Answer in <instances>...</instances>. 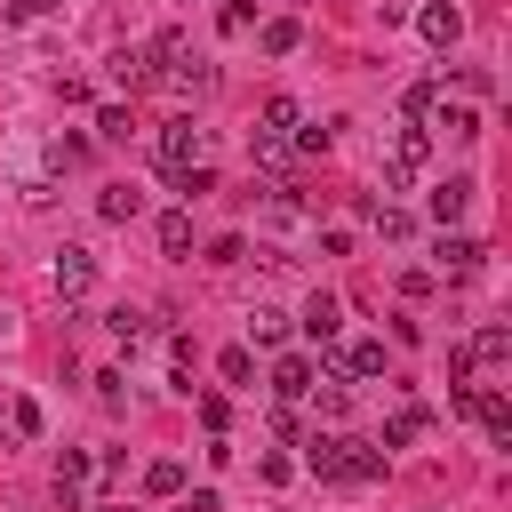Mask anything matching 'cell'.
<instances>
[{"label":"cell","mask_w":512,"mask_h":512,"mask_svg":"<svg viewBox=\"0 0 512 512\" xmlns=\"http://www.w3.org/2000/svg\"><path fill=\"white\" fill-rule=\"evenodd\" d=\"M304 472L368 488V480H384V448H376V440H352V432H312V440H304Z\"/></svg>","instance_id":"obj_1"},{"label":"cell","mask_w":512,"mask_h":512,"mask_svg":"<svg viewBox=\"0 0 512 512\" xmlns=\"http://www.w3.org/2000/svg\"><path fill=\"white\" fill-rule=\"evenodd\" d=\"M416 32H424L432 48H456V40H464V8H456V0H424V8H416Z\"/></svg>","instance_id":"obj_2"},{"label":"cell","mask_w":512,"mask_h":512,"mask_svg":"<svg viewBox=\"0 0 512 512\" xmlns=\"http://www.w3.org/2000/svg\"><path fill=\"white\" fill-rule=\"evenodd\" d=\"M160 168H168V176L200 168V128H192V120H168V128H160Z\"/></svg>","instance_id":"obj_3"},{"label":"cell","mask_w":512,"mask_h":512,"mask_svg":"<svg viewBox=\"0 0 512 512\" xmlns=\"http://www.w3.org/2000/svg\"><path fill=\"white\" fill-rule=\"evenodd\" d=\"M96 288V256L88 248H56V296L72 304V296H88Z\"/></svg>","instance_id":"obj_4"},{"label":"cell","mask_w":512,"mask_h":512,"mask_svg":"<svg viewBox=\"0 0 512 512\" xmlns=\"http://www.w3.org/2000/svg\"><path fill=\"white\" fill-rule=\"evenodd\" d=\"M312 376H320V368H312L304 352H280V360H272V392H280V408H296V400L312 392Z\"/></svg>","instance_id":"obj_5"},{"label":"cell","mask_w":512,"mask_h":512,"mask_svg":"<svg viewBox=\"0 0 512 512\" xmlns=\"http://www.w3.org/2000/svg\"><path fill=\"white\" fill-rule=\"evenodd\" d=\"M296 128H304V104H296V96H264V128H256V136H272V144H288Z\"/></svg>","instance_id":"obj_6"},{"label":"cell","mask_w":512,"mask_h":512,"mask_svg":"<svg viewBox=\"0 0 512 512\" xmlns=\"http://www.w3.org/2000/svg\"><path fill=\"white\" fill-rule=\"evenodd\" d=\"M464 208H472V176H448V184H432V224H440V232H448Z\"/></svg>","instance_id":"obj_7"},{"label":"cell","mask_w":512,"mask_h":512,"mask_svg":"<svg viewBox=\"0 0 512 512\" xmlns=\"http://www.w3.org/2000/svg\"><path fill=\"white\" fill-rule=\"evenodd\" d=\"M336 328H344V304H336V296H312V304H304V336L328 352V344H336Z\"/></svg>","instance_id":"obj_8"},{"label":"cell","mask_w":512,"mask_h":512,"mask_svg":"<svg viewBox=\"0 0 512 512\" xmlns=\"http://www.w3.org/2000/svg\"><path fill=\"white\" fill-rule=\"evenodd\" d=\"M464 352H472V368H504V360H512V328H504V320H488Z\"/></svg>","instance_id":"obj_9"},{"label":"cell","mask_w":512,"mask_h":512,"mask_svg":"<svg viewBox=\"0 0 512 512\" xmlns=\"http://www.w3.org/2000/svg\"><path fill=\"white\" fill-rule=\"evenodd\" d=\"M328 368H336V376H384V344H368V336H360V344H344Z\"/></svg>","instance_id":"obj_10"},{"label":"cell","mask_w":512,"mask_h":512,"mask_svg":"<svg viewBox=\"0 0 512 512\" xmlns=\"http://www.w3.org/2000/svg\"><path fill=\"white\" fill-rule=\"evenodd\" d=\"M88 472H96V464H88V448H64V456H56V496H64V504H80Z\"/></svg>","instance_id":"obj_11"},{"label":"cell","mask_w":512,"mask_h":512,"mask_svg":"<svg viewBox=\"0 0 512 512\" xmlns=\"http://www.w3.org/2000/svg\"><path fill=\"white\" fill-rule=\"evenodd\" d=\"M296 40H304V24H296V16H272V24H256V48H264V56H296Z\"/></svg>","instance_id":"obj_12"},{"label":"cell","mask_w":512,"mask_h":512,"mask_svg":"<svg viewBox=\"0 0 512 512\" xmlns=\"http://www.w3.org/2000/svg\"><path fill=\"white\" fill-rule=\"evenodd\" d=\"M96 208H104V224H128V216H144V192H136V184H104Z\"/></svg>","instance_id":"obj_13"},{"label":"cell","mask_w":512,"mask_h":512,"mask_svg":"<svg viewBox=\"0 0 512 512\" xmlns=\"http://www.w3.org/2000/svg\"><path fill=\"white\" fill-rule=\"evenodd\" d=\"M480 256H488L480 240H464V232H440V272H472Z\"/></svg>","instance_id":"obj_14"},{"label":"cell","mask_w":512,"mask_h":512,"mask_svg":"<svg viewBox=\"0 0 512 512\" xmlns=\"http://www.w3.org/2000/svg\"><path fill=\"white\" fill-rule=\"evenodd\" d=\"M192 248V208H168L160 216V256H184Z\"/></svg>","instance_id":"obj_15"},{"label":"cell","mask_w":512,"mask_h":512,"mask_svg":"<svg viewBox=\"0 0 512 512\" xmlns=\"http://www.w3.org/2000/svg\"><path fill=\"white\" fill-rule=\"evenodd\" d=\"M424 408H392V424H384V448H408V440H424Z\"/></svg>","instance_id":"obj_16"},{"label":"cell","mask_w":512,"mask_h":512,"mask_svg":"<svg viewBox=\"0 0 512 512\" xmlns=\"http://www.w3.org/2000/svg\"><path fill=\"white\" fill-rule=\"evenodd\" d=\"M96 136H104V144H128V136H136V112H128V104H104V112H96Z\"/></svg>","instance_id":"obj_17"},{"label":"cell","mask_w":512,"mask_h":512,"mask_svg":"<svg viewBox=\"0 0 512 512\" xmlns=\"http://www.w3.org/2000/svg\"><path fill=\"white\" fill-rule=\"evenodd\" d=\"M360 216H376V232H384V240H408V232H416V216H408V208H376V200H360Z\"/></svg>","instance_id":"obj_18"},{"label":"cell","mask_w":512,"mask_h":512,"mask_svg":"<svg viewBox=\"0 0 512 512\" xmlns=\"http://www.w3.org/2000/svg\"><path fill=\"white\" fill-rule=\"evenodd\" d=\"M144 488H152V496H176V488H184V464H176V456L144 464Z\"/></svg>","instance_id":"obj_19"},{"label":"cell","mask_w":512,"mask_h":512,"mask_svg":"<svg viewBox=\"0 0 512 512\" xmlns=\"http://www.w3.org/2000/svg\"><path fill=\"white\" fill-rule=\"evenodd\" d=\"M8 432L16 440H40V400H8Z\"/></svg>","instance_id":"obj_20"},{"label":"cell","mask_w":512,"mask_h":512,"mask_svg":"<svg viewBox=\"0 0 512 512\" xmlns=\"http://www.w3.org/2000/svg\"><path fill=\"white\" fill-rule=\"evenodd\" d=\"M104 328H112L120 344H144V312H128V304H120V312H104Z\"/></svg>","instance_id":"obj_21"},{"label":"cell","mask_w":512,"mask_h":512,"mask_svg":"<svg viewBox=\"0 0 512 512\" xmlns=\"http://www.w3.org/2000/svg\"><path fill=\"white\" fill-rule=\"evenodd\" d=\"M440 128H448V136H480V112H472V104H448Z\"/></svg>","instance_id":"obj_22"},{"label":"cell","mask_w":512,"mask_h":512,"mask_svg":"<svg viewBox=\"0 0 512 512\" xmlns=\"http://www.w3.org/2000/svg\"><path fill=\"white\" fill-rule=\"evenodd\" d=\"M280 328H288V312H248V336L256 344H280Z\"/></svg>","instance_id":"obj_23"},{"label":"cell","mask_w":512,"mask_h":512,"mask_svg":"<svg viewBox=\"0 0 512 512\" xmlns=\"http://www.w3.org/2000/svg\"><path fill=\"white\" fill-rule=\"evenodd\" d=\"M216 368H224V384H248V376H256V360H248V344H232V352H224Z\"/></svg>","instance_id":"obj_24"},{"label":"cell","mask_w":512,"mask_h":512,"mask_svg":"<svg viewBox=\"0 0 512 512\" xmlns=\"http://www.w3.org/2000/svg\"><path fill=\"white\" fill-rule=\"evenodd\" d=\"M168 184H176L184 200H200V192H216V176H208V168H184V176H168Z\"/></svg>","instance_id":"obj_25"},{"label":"cell","mask_w":512,"mask_h":512,"mask_svg":"<svg viewBox=\"0 0 512 512\" xmlns=\"http://www.w3.org/2000/svg\"><path fill=\"white\" fill-rule=\"evenodd\" d=\"M96 400H104V408H120V400H128V376H120V368H104V376H96Z\"/></svg>","instance_id":"obj_26"},{"label":"cell","mask_w":512,"mask_h":512,"mask_svg":"<svg viewBox=\"0 0 512 512\" xmlns=\"http://www.w3.org/2000/svg\"><path fill=\"white\" fill-rule=\"evenodd\" d=\"M400 104H408V120H424V112H432V104H440V96H432V80H416V88H408V96H400Z\"/></svg>","instance_id":"obj_27"},{"label":"cell","mask_w":512,"mask_h":512,"mask_svg":"<svg viewBox=\"0 0 512 512\" xmlns=\"http://www.w3.org/2000/svg\"><path fill=\"white\" fill-rule=\"evenodd\" d=\"M240 256H248V240H240V232H224V240L208 248V264H240Z\"/></svg>","instance_id":"obj_28"},{"label":"cell","mask_w":512,"mask_h":512,"mask_svg":"<svg viewBox=\"0 0 512 512\" xmlns=\"http://www.w3.org/2000/svg\"><path fill=\"white\" fill-rule=\"evenodd\" d=\"M200 424H208V440H224V400L216 392H200Z\"/></svg>","instance_id":"obj_29"},{"label":"cell","mask_w":512,"mask_h":512,"mask_svg":"<svg viewBox=\"0 0 512 512\" xmlns=\"http://www.w3.org/2000/svg\"><path fill=\"white\" fill-rule=\"evenodd\" d=\"M176 512H216V488H192V496H184Z\"/></svg>","instance_id":"obj_30"},{"label":"cell","mask_w":512,"mask_h":512,"mask_svg":"<svg viewBox=\"0 0 512 512\" xmlns=\"http://www.w3.org/2000/svg\"><path fill=\"white\" fill-rule=\"evenodd\" d=\"M56 0H8V16H48Z\"/></svg>","instance_id":"obj_31"},{"label":"cell","mask_w":512,"mask_h":512,"mask_svg":"<svg viewBox=\"0 0 512 512\" xmlns=\"http://www.w3.org/2000/svg\"><path fill=\"white\" fill-rule=\"evenodd\" d=\"M96 512H120V504H96Z\"/></svg>","instance_id":"obj_32"}]
</instances>
